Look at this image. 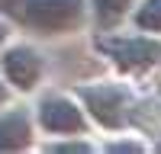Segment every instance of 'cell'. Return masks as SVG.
<instances>
[{"mask_svg": "<svg viewBox=\"0 0 161 154\" xmlns=\"http://www.w3.org/2000/svg\"><path fill=\"white\" fill-rule=\"evenodd\" d=\"M32 145V116L26 109L0 112V151H26Z\"/></svg>", "mask_w": 161, "mask_h": 154, "instance_id": "obj_6", "label": "cell"}, {"mask_svg": "<svg viewBox=\"0 0 161 154\" xmlns=\"http://www.w3.org/2000/svg\"><path fill=\"white\" fill-rule=\"evenodd\" d=\"M106 151L110 154H136V151H145V145L142 141H110V145H106Z\"/></svg>", "mask_w": 161, "mask_h": 154, "instance_id": "obj_10", "label": "cell"}, {"mask_svg": "<svg viewBox=\"0 0 161 154\" xmlns=\"http://www.w3.org/2000/svg\"><path fill=\"white\" fill-rule=\"evenodd\" d=\"M97 48L119 71H145V68H155L161 61V35H148V32H139V35H123V32L100 35Z\"/></svg>", "mask_w": 161, "mask_h": 154, "instance_id": "obj_2", "label": "cell"}, {"mask_svg": "<svg viewBox=\"0 0 161 154\" xmlns=\"http://www.w3.org/2000/svg\"><path fill=\"white\" fill-rule=\"evenodd\" d=\"M139 7L129 10L132 26L139 32H148V35H161V0H136Z\"/></svg>", "mask_w": 161, "mask_h": 154, "instance_id": "obj_7", "label": "cell"}, {"mask_svg": "<svg viewBox=\"0 0 161 154\" xmlns=\"http://www.w3.org/2000/svg\"><path fill=\"white\" fill-rule=\"evenodd\" d=\"M36 122L45 128L48 135H84L87 132V112L77 100L71 96H61V93H52L42 96L36 106Z\"/></svg>", "mask_w": 161, "mask_h": 154, "instance_id": "obj_5", "label": "cell"}, {"mask_svg": "<svg viewBox=\"0 0 161 154\" xmlns=\"http://www.w3.org/2000/svg\"><path fill=\"white\" fill-rule=\"evenodd\" d=\"M0 16L42 35H68L84 26L87 0H0Z\"/></svg>", "mask_w": 161, "mask_h": 154, "instance_id": "obj_1", "label": "cell"}, {"mask_svg": "<svg viewBox=\"0 0 161 154\" xmlns=\"http://www.w3.org/2000/svg\"><path fill=\"white\" fill-rule=\"evenodd\" d=\"M7 38H10V23H7V19H0V48L7 45Z\"/></svg>", "mask_w": 161, "mask_h": 154, "instance_id": "obj_12", "label": "cell"}, {"mask_svg": "<svg viewBox=\"0 0 161 154\" xmlns=\"http://www.w3.org/2000/svg\"><path fill=\"white\" fill-rule=\"evenodd\" d=\"M0 77L10 90L32 93L45 77V58L42 51L29 42H16L10 48H0Z\"/></svg>", "mask_w": 161, "mask_h": 154, "instance_id": "obj_3", "label": "cell"}, {"mask_svg": "<svg viewBox=\"0 0 161 154\" xmlns=\"http://www.w3.org/2000/svg\"><path fill=\"white\" fill-rule=\"evenodd\" d=\"M7 103H10V87H7V80H3V77H0V109H3Z\"/></svg>", "mask_w": 161, "mask_h": 154, "instance_id": "obj_11", "label": "cell"}, {"mask_svg": "<svg viewBox=\"0 0 161 154\" xmlns=\"http://www.w3.org/2000/svg\"><path fill=\"white\" fill-rule=\"evenodd\" d=\"M77 100L84 106V112L103 128H119L126 122L129 90L123 84H110V80L106 84H84V87H77Z\"/></svg>", "mask_w": 161, "mask_h": 154, "instance_id": "obj_4", "label": "cell"}, {"mask_svg": "<svg viewBox=\"0 0 161 154\" xmlns=\"http://www.w3.org/2000/svg\"><path fill=\"white\" fill-rule=\"evenodd\" d=\"M132 7H136V0H90V13L97 19V26H103V29L126 19Z\"/></svg>", "mask_w": 161, "mask_h": 154, "instance_id": "obj_8", "label": "cell"}, {"mask_svg": "<svg viewBox=\"0 0 161 154\" xmlns=\"http://www.w3.org/2000/svg\"><path fill=\"white\" fill-rule=\"evenodd\" d=\"M45 151H55V154H90L97 151L90 141H80V138H68V141H48Z\"/></svg>", "mask_w": 161, "mask_h": 154, "instance_id": "obj_9", "label": "cell"}, {"mask_svg": "<svg viewBox=\"0 0 161 154\" xmlns=\"http://www.w3.org/2000/svg\"><path fill=\"white\" fill-rule=\"evenodd\" d=\"M158 151H161V141H158Z\"/></svg>", "mask_w": 161, "mask_h": 154, "instance_id": "obj_13", "label": "cell"}]
</instances>
